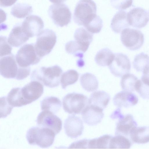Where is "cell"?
Here are the masks:
<instances>
[{
    "label": "cell",
    "instance_id": "cb8c5ba5",
    "mask_svg": "<svg viewBox=\"0 0 149 149\" xmlns=\"http://www.w3.org/2000/svg\"><path fill=\"white\" fill-rule=\"evenodd\" d=\"M65 49L68 53L79 58L77 62L79 67H82L84 65V62L82 58L85 52L76 41L72 40L68 42L65 45Z\"/></svg>",
    "mask_w": 149,
    "mask_h": 149
},
{
    "label": "cell",
    "instance_id": "6da1fadb",
    "mask_svg": "<svg viewBox=\"0 0 149 149\" xmlns=\"http://www.w3.org/2000/svg\"><path fill=\"white\" fill-rule=\"evenodd\" d=\"M0 66V74L6 78L22 80L27 77L30 72V68L19 66L17 63L15 56L12 54L1 57Z\"/></svg>",
    "mask_w": 149,
    "mask_h": 149
},
{
    "label": "cell",
    "instance_id": "f35d334b",
    "mask_svg": "<svg viewBox=\"0 0 149 149\" xmlns=\"http://www.w3.org/2000/svg\"><path fill=\"white\" fill-rule=\"evenodd\" d=\"M133 0H111V3L114 8L118 10H125L132 5Z\"/></svg>",
    "mask_w": 149,
    "mask_h": 149
},
{
    "label": "cell",
    "instance_id": "7bdbcfd3",
    "mask_svg": "<svg viewBox=\"0 0 149 149\" xmlns=\"http://www.w3.org/2000/svg\"><path fill=\"white\" fill-rule=\"evenodd\" d=\"M66 0H49L52 3L55 4L62 3L64 2Z\"/></svg>",
    "mask_w": 149,
    "mask_h": 149
},
{
    "label": "cell",
    "instance_id": "8992f818",
    "mask_svg": "<svg viewBox=\"0 0 149 149\" xmlns=\"http://www.w3.org/2000/svg\"><path fill=\"white\" fill-rule=\"evenodd\" d=\"M56 36L52 30L46 29L37 36L35 47L38 55L41 58L49 54L56 42Z\"/></svg>",
    "mask_w": 149,
    "mask_h": 149
},
{
    "label": "cell",
    "instance_id": "4dcf8cb0",
    "mask_svg": "<svg viewBox=\"0 0 149 149\" xmlns=\"http://www.w3.org/2000/svg\"><path fill=\"white\" fill-rule=\"evenodd\" d=\"M112 136L110 135L105 134L98 138L89 139L88 148H109L110 141Z\"/></svg>",
    "mask_w": 149,
    "mask_h": 149
},
{
    "label": "cell",
    "instance_id": "d6986e66",
    "mask_svg": "<svg viewBox=\"0 0 149 149\" xmlns=\"http://www.w3.org/2000/svg\"><path fill=\"white\" fill-rule=\"evenodd\" d=\"M29 38L24 31L21 24H18L12 29L8 39V41L11 46L18 47L25 43Z\"/></svg>",
    "mask_w": 149,
    "mask_h": 149
},
{
    "label": "cell",
    "instance_id": "ac0fdd59",
    "mask_svg": "<svg viewBox=\"0 0 149 149\" xmlns=\"http://www.w3.org/2000/svg\"><path fill=\"white\" fill-rule=\"evenodd\" d=\"M138 101V98L134 94L125 91L118 93L113 99L114 105L119 108L134 106L137 103Z\"/></svg>",
    "mask_w": 149,
    "mask_h": 149
},
{
    "label": "cell",
    "instance_id": "5bb4252c",
    "mask_svg": "<svg viewBox=\"0 0 149 149\" xmlns=\"http://www.w3.org/2000/svg\"><path fill=\"white\" fill-rule=\"evenodd\" d=\"M22 29L29 38L37 36L42 31L44 24L42 19L34 15L27 17L21 24Z\"/></svg>",
    "mask_w": 149,
    "mask_h": 149
},
{
    "label": "cell",
    "instance_id": "7c38bea8",
    "mask_svg": "<svg viewBox=\"0 0 149 149\" xmlns=\"http://www.w3.org/2000/svg\"><path fill=\"white\" fill-rule=\"evenodd\" d=\"M22 97L27 104L39 98L43 94L44 86L40 82L33 80L21 88Z\"/></svg>",
    "mask_w": 149,
    "mask_h": 149
},
{
    "label": "cell",
    "instance_id": "83f0119b",
    "mask_svg": "<svg viewBox=\"0 0 149 149\" xmlns=\"http://www.w3.org/2000/svg\"><path fill=\"white\" fill-rule=\"evenodd\" d=\"M61 106V102L57 97H47L44 98L41 103V110L50 111L54 113L57 112Z\"/></svg>",
    "mask_w": 149,
    "mask_h": 149
},
{
    "label": "cell",
    "instance_id": "4316f807",
    "mask_svg": "<svg viewBox=\"0 0 149 149\" xmlns=\"http://www.w3.org/2000/svg\"><path fill=\"white\" fill-rule=\"evenodd\" d=\"M115 54L109 48H103L96 54L95 60L96 63L101 66H109L112 62Z\"/></svg>",
    "mask_w": 149,
    "mask_h": 149
},
{
    "label": "cell",
    "instance_id": "74e56055",
    "mask_svg": "<svg viewBox=\"0 0 149 149\" xmlns=\"http://www.w3.org/2000/svg\"><path fill=\"white\" fill-rule=\"evenodd\" d=\"M0 102L1 118H5L10 113L13 107L9 104L6 97H1Z\"/></svg>",
    "mask_w": 149,
    "mask_h": 149
},
{
    "label": "cell",
    "instance_id": "9a60e30c",
    "mask_svg": "<svg viewBox=\"0 0 149 149\" xmlns=\"http://www.w3.org/2000/svg\"><path fill=\"white\" fill-rule=\"evenodd\" d=\"M64 127L66 134L72 139L81 135L84 129L82 121L74 115L68 116L65 121Z\"/></svg>",
    "mask_w": 149,
    "mask_h": 149
},
{
    "label": "cell",
    "instance_id": "d590c367",
    "mask_svg": "<svg viewBox=\"0 0 149 149\" xmlns=\"http://www.w3.org/2000/svg\"><path fill=\"white\" fill-rule=\"evenodd\" d=\"M135 90L144 99H149V85L138 79L136 84Z\"/></svg>",
    "mask_w": 149,
    "mask_h": 149
},
{
    "label": "cell",
    "instance_id": "d6a6232c",
    "mask_svg": "<svg viewBox=\"0 0 149 149\" xmlns=\"http://www.w3.org/2000/svg\"><path fill=\"white\" fill-rule=\"evenodd\" d=\"M79 76L78 73L74 70H70L63 73L60 79L62 88L65 89L67 86L75 83Z\"/></svg>",
    "mask_w": 149,
    "mask_h": 149
},
{
    "label": "cell",
    "instance_id": "d4e9b609",
    "mask_svg": "<svg viewBox=\"0 0 149 149\" xmlns=\"http://www.w3.org/2000/svg\"><path fill=\"white\" fill-rule=\"evenodd\" d=\"M21 89L19 87L13 88L8 94L7 102L13 107H19L27 104L22 97Z\"/></svg>",
    "mask_w": 149,
    "mask_h": 149
},
{
    "label": "cell",
    "instance_id": "52a82bcc",
    "mask_svg": "<svg viewBox=\"0 0 149 149\" xmlns=\"http://www.w3.org/2000/svg\"><path fill=\"white\" fill-rule=\"evenodd\" d=\"M18 65L22 68H27L38 63L42 58L38 54L33 43L26 44L18 51L15 57Z\"/></svg>",
    "mask_w": 149,
    "mask_h": 149
},
{
    "label": "cell",
    "instance_id": "836d02e7",
    "mask_svg": "<svg viewBox=\"0 0 149 149\" xmlns=\"http://www.w3.org/2000/svg\"><path fill=\"white\" fill-rule=\"evenodd\" d=\"M134 68L138 72H143L149 66V56L143 52L136 55L133 62Z\"/></svg>",
    "mask_w": 149,
    "mask_h": 149
},
{
    "label": "cell",
    "instance_id": "7402d4cb",
    "mask_svg": "<svg viewBox=\"0 0 149 149\" xmlns=\"http://www.w3.org/2000/svg\"><path fill=\"white\" fill-rule=\"evenodd\" d=\"M110 99V95L104 91H96L91 95L89 99V105L97 106L103 109L108 105Z\"/></svg>",
    "mask_w": 149,
    "mask_h": 149
},
{
    "label": "cell",
    "instance_id": "b9f144b4",
    "mask_svg": "<svg viewBox=\"0 0 149 149\" xmlns=\"http://www.w3.org/2000/svg\"><path fill=\"white\" fill-rule=\"evenodd\" d=\"M17 0H0V6L3 7L10 6L14 4Z\"/></svg>",
    "mask_w": 149,
    "mask_h": 149
},
{
    "label": "cell",
    "instance_id": "2e32d148",
    "mask_svg": "<svg viewBox=\"0 0 149 149\" xmlns=\"http://www.w3.org/2000/svg\"><path fill=\"white\" fill-rule=\"evenodd\" d=\"M103 110L97 106L88 105L81 113L84 121L89 125H97L101 122L104 116Z\"/></svg>",
    "mask_w": 149,
    "mask_h": 149
},
{
    "label": "cell",
    "instance_id": "3957f363",
    "mask_svg": "<svg viewBox=\"0 0 149 149\" xmlns=\"http://www.w3.org/2000/svg\"><path fill=\"white\" fill-rule=\"evenodd\" d=\"M56 135L51 129L38 126L32 127L29 129L26 137L29 144L46 148L53 144Z\"/></svg>",
    "mask_w": 149,
    "mask_h": 149
},
{
    "label": "cell",
    "instance_id": "f1b7e54d",
    "mask_svg": "<svg viewBox=\"0 0 149 149\" xmlns=\"http://www.w3.org/2000/svg\"><path fill=\"white\" fill-rule=\"evenodd\" d=\"M32 12L31 6L26 3H18L12 7L10 13L15 17L23 18L31 14Z\"/></svg>",
    "mask_w": 149,
    "mask_h": 149
},
{
    "label": "cell",
    "instance_id": "5b68a950",
    "mask_svg": "<svg viewBox=\"0 0 149 149\" xmlns=\"http://www.w3.org/2000/svg\"><path fill=\"white\" fill-rule=\"evenodd\" d=\"M88 105L89 99L82 94L74 92L68 93L63 99V109L69 114L81 113Z\"/></svg>",
    "mask_w": 149,
    "mask_h": 149
},
{
    "label": "cell",
    "instance_id": "1f68e13d",
    "mask_svg": "<svg viewBox=\"0 0 149 149\" xmlns=\"http://www.w3.org/2000/svg\"><path fill=\"white\" fill-rule=\"evenodd\" d=\"M138 80L134 74L127 73L123 75L120 81V85L122 89L125 91L132 92L135 90L136 83Z\"/></svg>",
    "mask_w": 149,
    "mask_h": 149
},
{
    "label": "cell",
    "instance_id": "e575fe53",
    "mask_svg": "<svg viewBox=\"0 0 149 149\" xmlns=\"http://www.w3.org/2000/svg\"><path fill=\"white\" fill-rule=\"evenodd\" d=\"M84 26L88 31L92 33H99L103 26V21L98 15H96L90 21Z\"/></svg>",
    "mask_w": 149,
    "mask_h": 149
},
{
    "label": "cell",
    "instance_id": "30bf717a",
    "mask_svg": "<svg viewBox=\"0 0 149 149\" xmlns=\"http://www.w3.org/2000/svg\"><path fill=\"white\" fill-rule=\"evenodd\" d=\"M37 123L38 126L50 129L56 134L60 132L62 128V122L60 118L52 112L43 110L38 115Z\"/></svg>",
    "mask_w": 149,
    "mask_h": 149
},
{
    "label": "cell",
    "instance_id": "484cf974",
    "mask_svg": "<svg viewBox=\"0 0 149 149\" xmlns=\"http://www.w3.org/2000/svg\"><path fill=\"white\" fill-rule=\"evenodd\" d=\"M83 88L88 92L96 90L98 87V82L96 77L93 74L86 73L81 75L80 79Z\"/></svg>",
    "mask_w": 149,
    "mask_h": 149
},
{
    "label": "cell",
    "instance_id": "ba28073f",
    "mask_svg": "<svg viewBox=\"0 0 149 149\" xmlns=\"http://www.w3.org/2000/svg\"><path fill=\"white\" fill-rule=\"evenodd\" d=\"M48 13L53 22L57 26L62 27L66 26L71 22V13L68 6L64 3L51 5Z\"/></svg>",
    "mask_w": 149,
    "mask_h": 149
},
{
    "label": "cell",
    "instance_id": "ab89813d",
    "mask_svg": "<svg viewBox=\"0 0 149 149\" xmlns=\"http://www.w3.org/2000/svg\"><path fill=\"white\" fill-rule=\"evenodd\" d=\"M89 139H84L74 142L69 146V148H88Z\"/></svg>",
    "mask_w": 149,
    "mask_h": 149
},
{
    "label": "cell",
    "instance_id": "7a4b0ae2",
    "mask_svg": "<svg viewBox=\"0 0 149 149\" xmlns=\"http://www.w3.org/2000/svg\"><path fill=\"white\" fill-rule=\"evenodd\" d=\"M62 72V68L58 65L42 67L33 71L31 79L32 81H40L46 86L54 88L59 85Z\"/></svg>",
    "mask_w": 149,
    "mask_h": 149
},
{
    "label": "cell",
    "instance_id": "f546056e",
    "mask_svg": "<svg viewBox=\"0 0 149 149\" xmlns=\"http://www.w3.org/2000/svg\"><path fill=\"white\" fill-rule=\"evenodd\" d=\"M132 143L126 136L120 135H116L111 138L109 144L110 149H128L132 146Z\"/></svg>",
    "mask_w": 149,
    "mask_h": 149
},
{
    "label": "cell",
    "instance_id": "9c48e42d",
    "mask_svg": "<svg viewBox=\"0 0 149 149\" xmlns=\"http://www.w3.org/2000/svg\"><path fill=\"white\" fill-rule=\"evenodd\" d=\"M120 40L123 44L127 49L130 50H136L143 45L144 42V35L138 30L126 28L122 31Z\"/></svg>",
    "mask_w": 149,
    "mask_h": 149
},
{
    "label": "cell",
    "instance_id": "8fae6325",
    "mask_svg": "<svg viewBox=\"0 0 149 149\" xmlns=\"http://www.w3.org/2000/svg\"><path fill=\"white\" fill-rule=\"evenodd\" d=\"M131 67L129 58L122 53L115 54L113 60L109 66L111 73L116 77H121L129 73Z\"/></svg>",
    "mask_w": 149,
    "mask_h": 149
},
{
    "label": "cell",
    "instance_id": "60d3db41",
    "mask_svg": "<svg viewBox=\"0 0 149 149\" xmlns=\"http://www.w3.org/2000/svg\"><path fill=\"white\" fill-rule=\"evenodd\" d=\"M143 72L141 80L144 83L149 85V66L146 68Z\"/></svg>",
    "mask_w": 149,
    "mask_h": 149
},
{
    "label": "cell",
    "instance_id": "ffe728a7",
    "mask_svg": "<svg viewBox=\"0 0 149 149\" xmlns=\"http://www.w3.org/2000/svg\"><path fill=\"white\" fill-rule=\"evenodd\" d=\"M127 13L123 10L117 12L113 18L111 27L116 33H119L124 29L130 25L127 19Z\"/></svg>",
    "mask_w": 149,
    "mask_h": 149
},
{
    "label": "cell",
    "instance_id": "4fadbf2b",
    "mask_svg": "<svg viewBox=\"0 0 149 149\" xmlns=\"http://www.w3.org/2000/svg\"><path fill=\"white\" fill-rule=\"evenodd\" d=\"M127 19L130 26L137 28H141L147 24L149 21V16L145 10L136 7L127 13Z\"/></svg>",
    "mask_w": 149,
    "mask_h": 149
},
{
    "label": "cell",
    "instance_id": "277c9868",
    "mask_svg": "<svg viewBox=\"0 0 149 149\" xmlns=\"http://www.w3.org/2000/svg\"><path fill=\"white\" fill-rule=\"evenodd\" d=\"M97 6L93 0H80L76 4L74 13V22L84 26L96 15Z\"/></svg>",
    "mask_w": 149,
    "mask_h": 149
},
{
    "label": "cell",
    "instance_id": "603a6c76",
    "mask_svg": "<svg viewBox=\"0 0 149 149\" xmlns=\"http://www.w3.org/2000/svg\"><path fill=\"white\" fill-rule=\"evenodd\" d=\"M132 141L138 144H144L149 142V127H136L130 134Z\"/></svg>",
    "mask_w": 149,
    "mask_h": 149
},
{
    "label": "cell",
    "instance_id": "8d00e7d4",
    "mask_svg": "<svg viewBox=\"0 0 149 149\" xmlns=\"http://www.w3.org/2000/svg\"><path fill=\"white\" fill-rule=\"evenodd\" d=\"M8 39L5 36L0 37V57L11 54L12 48L9 45Z\"/></svg>",
    "mask_w": 149,
    "mask_h": 149
},
{
    "label": "cell",
    "instance_id": "e0dca14e",
    "mask_svg": "<svg viewBox=\"0 0 149 149\" xmlns=\"http://www.w3.org/2000/svg\"><path fill=\"white\" fill-rule=\"evenodd\" d=\"M119 119L116 124L115 135H120L127 136L130 135L132 131L137 127V123L130 114L123 115Z\"/></svg>",
    "mask_w": 149,
    "mask_h": 149
},
{
    "label": "cell",
    "instance_id": "44dd1931",
    "mask_svg": "<svg viewBox=\"0 0 149 149\" xmlns=\"http://www.w3.org/2000/svg\"><path fill=\"white\" fill-rule=\"evenodd\" d=\"M74 38L85 52L88 50L93 38L92 33L82 27L78 28L75 30Z\"/></svg>",
    "mask_w": 149,
    "mask_h": 149
}]
</instances>
